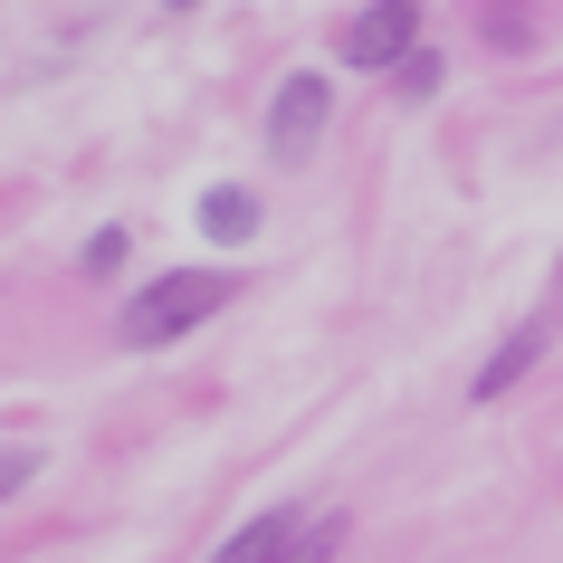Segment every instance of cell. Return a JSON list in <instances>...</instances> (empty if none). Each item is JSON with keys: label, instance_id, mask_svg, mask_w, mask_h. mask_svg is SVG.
Returning a JSON list of instances; mask_svg holds the SVG:
<instances>
[{"label": "cell", "instance_id": "cell-1", "mask_svg": "<svg viewBox=\"0 0 563 563\" xmlns=\"http://www.w3.org/2000/svg\"><path fill=\"white\" fill-rule=\"evenodd\" d=\"M220 306H239L230 267H163V277H144V297L115 316V344L124 354H163V344H181V334H201Z\"/></svg>", "mask_w": 563, "mask_h": 563}, {"label": "cell", "instance_id": "cell-2", "mask_svg": "<svg viewBox=\"0 0 563 563\" xmlns=\"http://www.w3.org/2000/svg\"><path fill=\"white\" fill-rule=\"evenodd\" d=\"M325 124H334V77H316V67H297L287 87L267 96V153L277 163H306L325 144Z\"/></svg>", "mask_w": 563, "mask_h": 563}, {"label": "cell", "instance_id": "cell-3", "mask_svg": "<svg viewBox=\"0 0 563 563\" xmlns=\"http://www.w3.org/2000/svg\"><path fill=\"white\" fill-rule=\"evenodd\" d=\"M411 48H420V0H373V10H354L344 38H334V58L363 67V77H391Z\"/></svg>", "mask_w": 563, "mask_h": 563}, {"label": "cell", "instance_id": "cell-4", "mask_svg": "<svg viewBox=\"0 0 563 563\" xmlns=\"http://www.w3.org/2000/svg\"><path fill=\"white\" fill-rule=\"evenodd\" d=\"M554 325H563V306H544V316H526V325L506 334L497 354L477 363V383H468V401H506V391H516V383H526V373H534V363H544V344H554Z\"/></svg>", "mask_w": 563, "mask_h": 563}, {"label": "cell", "instance_id": "cell-5", "mask_svg": "<svg viewBox=\"0 0 563 563\" xmlns=\"http://www.w3.org/2000/svg\"><path fill=\"white\" fill-rule=\"evenodd\" d=\"M258 220H267V210H258V191H249V181H210V191H201V230L220 239V249L258 239Z\"/></svg>", "mask_w": 563, "mask_h": 563}, {"label": "cell", "instance_id": "cell-6", "mask_svg": "<svg viewBox=\"0 0 563 563\" xmlns=\"http://www.w3.org/2000/svg\"><path fill=\"white\" fill-rule=\"evenodd\" d=\"M287 544H297V516H249V526H239L210 563H277Z\"/></svg>", "mask_w": 563, "mask_h": 563}, {"label": "cell", "instance_id": "cell-7", "mask_svg": "<svg viewBox=\"0 0 563 563\" xmlns=\"http://www.w3.org/2000/svg\"><path fill=\"white\" fill-rule=\"evenodd\" d=\"M440 87H449V58H440V48H430V38H420L411 58L391 67V96H401V106H420V96H440Z\"/></svg>", "mask_w": 563, "mask_h": 563}, {"label": "cell", "instance_id": "cell-8", "mask_svg": "<svg viewBox=\"0 0 563 563\" xmlns=\"http://www.w3.org/2000/svg\"><path fill=\"white\" fill-rule=\"evenodd\" d=\"M334 554H344V516H306L297 544H287L277 563H334Z\"/></svg>", "mask_w": 563, "mask_h": 563}, {"label": "cell", "instance_id": "cell-9", "mask_svg": "<svg viewBox=\"0 0 563 563\" xmlns=\"http://www.w3.org/2000/svg\"><path fill=\"white\" fill-rule=\"evenodd\" d=\"M124 258H134V230H96V239H87V258H77V267H87V277H115Z\"/></svg>", "mask_w": 563, "mask_h": 563}, {"label": "cell", "instance_id": "cell-10", "mask_svg": "<svg viewBox=\"0 0 563 563\" xmlns=\"http://www.w3.org/2000/svg\"><path fill=\"white\" fill-rule=\"evenodd\" d=\"M38 477V449H0V506L20 497V487H30Z\"/></svg>", "mask_w": 563, "mask_h": 563}, {"label": "cell", "instance_id": "cell-11", "mask_svg": "<svg viewBox=\"0 0 563 563\" xmlns=\"http://www.w3.org/2000/svg\"><path fill=\"white\" fill-rule=\"evenodd\" d=\"M163 10H201V0H163Z\"/></svg>", "mask_w": 563, "mask_h": 563}, {"label": "cell", "instance_id": "cell-12", "mask_svg": "<svg viewBox=\"0 0 563 563\" xmlns=\"http://www.w3.org/2000/svg\"><path fill=\"white\" fill-rule=\"evenodd\" d=\"M554 306H563V267H554Z\"/></svg>", "mask_w": 563, "mask_h": 563}]
</instances>
